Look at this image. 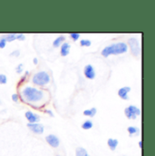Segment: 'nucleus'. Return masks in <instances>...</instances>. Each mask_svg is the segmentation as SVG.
Instances as JSON below:
<instances>
[{"instance_id":"26","label":"nucleus","mask_w":155,"mask_h":156,"mask_svg":"<svg viewBox=\"0 0 155 156\" xmlns=\"http://www.w3.org/2000/svg\"><path fill=\"white\" fill-rule=\"evenodd\" d=\"M12 100H13L14 102H17V100H18V95H17L16 94H14L12 95Z\"/></svg>"},{"instance_id":"18","label":"nucleus","mask_w":155,"mask_h":156,"mask_svg":"<svg viewBox=\"0 0 155 156\" xmlns=\"http://www.w3.org/2000/svg\"><path fill=\"white\" fill-rule=\"evenodd\" d=\"M5 38V41H7V42H12V41H14V40L16 39V35H15V34H9Z\"/></svg>"},{"instance_id":"29","label":"nucleus","mask_w":155,"mask_h":156,"mask_svg":"<svg viewBox=\"0 0 155 156\" xmlns=\"http://www.w3.org/2000/svg\"><path fill=\"white\" fill-rule=\"evenodd\" d=\"M34 64H36V65L37 64V58H35V59H34Z\"/></svg>"},{"instance_id":"6","label":"nucleus","mask_w":155,"mask_h":156,"mask_svg":"<svg viewBox=\"0 0 155 156\" xmlns=\"http://www.w3.org/2000/svg\"><path fill=\"white\" fill-rule=\"evenodd\" d=\"M45 140H46V142L49 144V145L52 146V147H54V148H56V147L59 146V144H60L59 139H58L55 135H54V134H49V135H47L46 138H45Z\"/></svg>"},{"instance_id":"9","label":"nucleus","mask_w":155,"mask_h":156,"mask_svg":"<svg viewBox=\"0 0 155 156\" xmlns=\"http://www.w3.org/2000/svg\"><path fill=\"white\" fill-rule=\"evenodd\" d=\"M130 91H131V87H129V86L122 87V88H120L119 91H118V95H119L122 99H123V100H128V99H129V97H128V93H129Z\"/></svg>"},{"instance_id":"23","label":"nucleus","mask_w":155,"mask_h":156,"mask_svg":"<svg viewBox=\"0 0 155 156\" xmlns=\"http://www.w3.org/2000/svg\"><path fill=\"white\" fill-rule=\"evenodd\" d=\"M5 43H6V41H5V37L0 39V48H5Z\"/></svg>"},{"instance_id":"8","label":"nucleus","mask_w":155,"mask_h":156,"mask_svg":"<svg viewBox=\"0 0 155 156\" xmlns=\"http://www.w3.org/2000/svg\"><path fill=\"white\" fill-rule=\"evenodd\" d=\"M27 127L35 133L42 134L44 133V126L39 123H27Z\"/></svg>"},{"instance_id":"13","label":"nucleus","mask_w":155,"mask_h":156,"mask_svg":"<svg viewBox=\"0 0 155 156\" xmlns=\"http://www.w3.org/2000/svg\"><path fill=\"white\" fill-rule=\"evenodd\" d=\"M127 131H128L130 136L137 135V134H139V132H140V130H139L137 127H134V126H130V127H128Z\"/></svg>"},{"instance_id":"20","label":"nucleus","mask_w":155,"mask_h":156,"mask_svg":"<svg viewBox=\"0 0 155 156\" xmlns=\"http://www.w3.org/2000/svg\"><path fill=\"white\" fill-rule=\"evenodd\" d=\"M6 82H7V78H6V76H5V75L1 74V75H0V83H1V84H5V83H6Z\"/></svg>"},{"instance_id":"27","label":"nucleus","mask_w":155,"mask_h":156,"mask_svg":"<svg viewBox=\"0 0 155 156\" xmlns=\"http://www.w3.org/2000/svg\"><path fill=\"white\" fill-rule=\"evenodd\" d=\"M45 113H47V114H49V115H52V116L54 115H53V113H52L51 111H49V110H46V111H45Z\"/></svg>"},{"instance_id":"25","label":"nucleus","mask_w":155,"mask_h":156,"mask_svg":"<svg viewBox=\"0 0 155 156\" xmlns=\"http://www.w3.org/2000/svg\"><path fill=\"white\" fill-rule=\"evenodd\" d=\"M16 39H17V40H21V41H23V40H25V39H26V37H25V35L19 34V35H16Z\"/></svg>"},{"instance_id":"3","label":"nucleus","mask_w":155,"mask_h":156,"mask_svg":"<svg viewBox=\"0 0 155 156\" xmlns=\"http://www.w3.org/2000/svg\"><path fill=\"white\" fill-rule=\"evenodd\" d=\"M50 82V76L46 72H38L33 76V83L37 85H45Z\"/></svg>"},{"instance_id":"21","label":"nucleus","mask_w":155,"mask_h":156,"mask_svg":"<svg viewBox=\"0 0 155 156\" xmlns=\"http://www.w3.org/2000/svg\"><path fill=\"white\" fill-rule=\"evenodd\" d=\"M70 37H72L73 40L76 41V40H78L79 37H80V35H79L78 33H72V34H70Z\"/></svg>"},{"instance_id":"22","label":"nucleus","mask_w":155,"mask_h":156,"mask_svg":"<svg viewBox=\"0 0 155 156\" xmlns=\"http://www.w3.org/2000/svg\"><path fill=\"white\" fill-rule=\"evenodd\" d=\"M16 70V73H17V74H21V73H22V71H23V64L18 65Z\"/></svg>"},{"instance_id":"15","label":"nucleus","mask_w":155,"mask_h":156,"mask_svg":"<svg viewBox=\"0 0 155 156\" xmlns=\"http://www.w3.org/2000/svg\"><path fill=\"white\" fill-rule=\"evenodd\" d=\"M65 37L64 36H60V37H58L54 41L53 45H54L55 47H58V46H59V45L64 42V41H65Z\"/></svg>"},{"instance_id":"19","label":"nucleus","mask_w":155,"mask_h":156,"mask_svg":"<svg viewBox=\"0 0 155 156\" xmlns=\"http://www.w3.org/2000/svg\"><path fill=\"white\" fill-rule=\"evenodd\" d=\"M80 44H81V45H82V46H90V45H91V44H92V42H91L90 40L83 39V40H81Z\"/></svg>"},{"instance_id":"1","label":"nucleus","mask_w":155,"mask_h":156,"mask_svg":"<svg viewBox=\"0 0 155 156\" xmlns=\"http://www.w3.org/2000/svg\"><path fill=\"white\" fill-rule=\"evenodd\" d=\"M22 94L24 98L30 103H37L43 99L44 97V92L42 90H39L34 87L27 86L22 91Z\"/></svg>"},{"instance_id":"11","label":"nucleus","mask_w":155,"mask_h":156,"mask_svg":"<svg viewBox=\"0 0 155 156\" xmlns=\"http://www.w3.org/2000/svg\"><path fill=\"white\" fill-rule=\"evenodd\" d=\"M70 48H71V45L67 43H65L62 44L61 46V55L62 56H66L69 52H70Z\"/></svg>"},{"instance_id":"12","label":"nucleus","mask_w":155,"mask_h":156,"mask_svg":"<svg viewBox=\"0 0 155 156\" xmlns=\"http://www.w3.org/2000/svg\"><path fill=\"white\" fill-rule=\"evenodd\" d=\"M118 144H119V142H118V140H117V139L110 138V139H108V141H107V144H108L109 148H110L112 151H114V150L116 149Z\"/></svg>"},{"instance_id":"5","label":"nucleus","mask_w":155,"mask_h":156,"mask_svg":"<svg viewBox=\"0 0 155 156\" xmlns=\"http://www.w3.org/2000/svg\"><path fill=\"white\" fill-rule=\"evenodd\" d=\"M128 44L131 48L132 54L134 56H138L141 53V47H140V43H139L138 39L134 38V37L130 38L128 41Z\"/></svg>"},{"instance_id":"16","label":"nucleus","mask_w":155,"mask_h":156,"mask_svg":"<svg viewBox=\"0 0 155 156\" xmlns=\"http://www.w3.org/2000/svg\"><path fill=\"white\" fill-rule=\"evenodd\" d=\"M95 114H96V108H91V109H88V110H85L84 112H83V115H86V116H90V117H93L95 115Z\"/></svg>"},{"instance_id":"10","label":"nucleus","mask_w":155,"mask_h":156,"mask_svg":"<svg viewBox=\"0 0 155 156\" xmlns=\"http://www.w3.org/2000/svg\"><path fill=\"white\" fill-rule=\"evenodd\" d=\"M26 119L28 120L29 123H36L37 122L40 121V117H39V115L34 114V113H32V112H30V111H28V112L26 113Z\"/></svg>"},{"instance_id":"4","label":"nucleus","mask_w":155,"mask_h":156,"mask_svg":"<svg viewBox=\"0 0 155 156\" xmlns=\"http://www.w3.org/2000/svg\"><path fill=\"white\" fill-rule=\"evenodd\" d=\"M124 114L128 119H136L141 115V110L135 105H130L124 110Z\"/></svg>"},{"instance_id":"17","label":"nucleus","mask_w":155,"mask_h":156,"mask_svg":"<svg viewBox=\"0 0 155 156\" xmlns=\"http://www.w3.org/2000/svg\"><path fill=\"white\" fill-rule=\"evenodd\" d=\"M93 127V122L90 121V120H87L85 121L83 124H82V128L84 129V130H89Z\"/></svg>"},{"instance_id":"14","label":"nucleus","mask_w":155,"mask_h":156,"mask_svg":"<svg viewBox=\"0 0 155 156\" xmlns=\"http://www.w3.org/2000/svg\"><path fill=\"white\" fill-rule=\"evenodd\" d=\"M76 156H88L87 151L83 148V147H78L76 151Z\"/></svg>"},{"instance_id":"28","label":"nucleus","mask_w":155,"mask_h":156,"mask_svg":"<svg viewBox=\"0 0 155 156\" xmlns=\"http://www.w3.org/2000/svg\"><path fill=\"white\" fill-rule=\"evenodd\" d=\"M139 147H140V148H142V147H143V142H142V141H140V142H139Z\"/></svg>"},{"instance_id":"24","label":"nucleus","mask_w":155,"mask_h":156,"mask_svg":"<svg viewBox=\"0 0 155 156\" xmlns=\"http://www.w3.org/2000/svg\"><path fill=\"white\" fill-rule=\"evenodd\" d=\"M19 55H20V51L19 50H16V51H14L13 53L10 54L11 56H18Z\"/></svg>"},{"instance_id":"7","label":"nucleus","mask_w":155,"mask_h":156,"mask_svg":"<svg viewBox=\"0 0 155 156\" xmlns=\"http://www.w3.org/2000/svg\"><path fill=\"white\" fill-rule=\"evenodd\" d=\"M83 73H84L85 77L88 78V79H94L95 78V71H94L92 65H87L83 69Z\"/></svg>"},{"instance_id":"2","label":"nucleus","mask_w":155,"mask_h":156,"mask_svg":"<svg viewBox=\"0 0 155 156\" xmlns=\"http://www.w3.org/2000/svg\"><path fill=\"white\" fill-rule=\"evenodd\" d=\"M128 50V45L125 43L120 42L116 44H113L111 45H108L104 47L102 50V55L104 57H107L111 55H121L126 53Z\"/></svg>"}]
</instances>
